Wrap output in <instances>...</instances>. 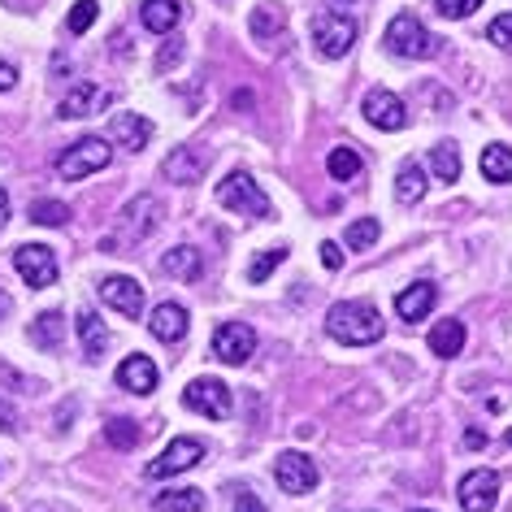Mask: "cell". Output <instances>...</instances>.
Listing matches in <instances>:
<instances>
[{"label":"cell","instance_id":"23","mask_svg":"<svg viewBox=\"0 0 512 512\" xmlns=\"http://www.w3.org/2000/svg\"><path fill=\"white\" fill-rule=\"evenodd\" d=\"M161 274L170 278H183V283H196V278L204 274V261L196 248H187V243H178V248H170L161 256Z\"/></svg>","mask_w":512,"mask_h":512},{"label":"cell","instance_id":"48","mask_svg":"<svg viewBox=\"0 0 512 512\" xmlns=\"http://www.w3.org/2000/svg\"><path fill=\"white\" fill-rule=\"evenodd\" d=\"M504 439H508V447H512V430H508V434H504Z\"/></svg>","mask_w":512,"mask_h":512},{"label":"cell","instance_id":"9","mask_svg":"<svg viewBox=\"0 0 512 512\" xmlns=\"http://www.w3.org/2000/svg\"><path fill=\"white\" fill-rule=\"evenodd\" d=\"M256 352V330L248 322H222L213 330V356L222 365H248Z\"/></svg>","mask_w":512,"mask_h":512},{"label":"cell","instance_id":"2","mask_svg":"<svg viewBox=\"0 0 512 512\" xmlns=\"http://www.w3.org/2000/svg\"><path fill=\"white\" fill-rule=\"evenodd\" d=\"M161 200L157 196H135L126 209L118 213V226H113V235L100 239V252H122V248H135V243H144L152 230L161 226Z\"/></svg>","mask_w":512,"mask_h":512},{"label":"cell","instance_id":"6","mask_svg":"<svg viewBox=\"0 0 512 512\" xmlns=\"http://www.w3.org/2000/svg\"><path fill=\"white\" fill-rule=\"evenodd\" d=\"M387 48L391 53H400V57H413V61H426L439 53V40L421 27V22L413 14H400V18H391V27H387Z\"/></svg>","mask_w":512,"mask_h":512},{"label":"cell","instance_id":"34","mask_svg":"<svg viewBox=\"0 0 512 512\" xmlns=\"http://www.w3.org/2000/svg\"><path fill=\"white\" fill-rule=\"evenodd\" d=\"M378 235H382L378 217H361V222H352V226H348V248L365 252V248H374V243H378Z\"/></svg>","mask_w":512,"mask_h":512},{"label":"cell","instance_id":"40","mask_svg":"<svg viewBox=\"0 0 512 512\" xmlns=\"http://www.w3.org/2000/svg\"><path fill=\"white\" fill-rule=\"evenodd\" d=\"M322 265H326V270L330 274H335V270H343V248H339V243H322Z\"/></svg>","mask_w":512,"mask_h":512},{"label":"cell","instance_id":"39","mask_svg":"<svg viewBox=\"0 0 512 512\" xmlns=\"http://www.w3.org/2000/svg\"><path fill=\"white\" fill-rule=\"evenodd\" d=\"M178 61H183V40H170V44L161 48V57H157V70L165 74V70H174Z\"/></svg>","mask_w":512,"mask_h":512},{"label":"cell","instance_id":"27","mask_svg":"<svg viewBox=\"0 0 512 512\" xmlns=\"http://www.w3.org/2000/svg\"><path fill=\"white\" fill-rule=\"evenodd\" d=\"M31 343L35 348H44V352H57L61 348V339H66V322H61V313H40L31 322Z\"/></svg>","mask_w":512,"mask_h":512},{"label":"cell","instance_id":"33","mask_svg":"<svg viewBox=\"0 0 512 512\" xmlns=\"http://www.w3.org/2000/svg\"><path fill=\"white\" fill-rule=\"evenodd\" d=\"M31 222H40V226H66L70 222V209L61 200H31Z\"/></svg>","mask_w":512,"mask_h":512},{"label":"cell","instance_id":"51","mask_svg":"<svg viewBox=\"0 0 512 512\" xmlns=\"http://www.w3.org/2000/svg\"><path fill=\"white\" fill-rule=\"evenodd\" d=\"M0 512H5V508H0Z\"/></svg>","mask_w":512,"mask_h":512},{"label":"cell","instance_id":"8","mask_svg":"<svg viewBox=\"0 0 512 512\" xmlns=\"http://www.w3.org/2000/svg\"><path fill=\"white\" fill-rule=\"evenodd\" d=\"M14 270L22 274V283L44 291L57 283V256L53 248H44V243H22V248L14 252Z\"/></svg>","mask_w":512,"mask_h":512},{"label":"cell","instance_id":"3","mask_svg":"<svg viewBox=\"0 0 512 512\" xmlns=\"http://www.w3.org/2000/svg\"><path fill=\"white\" fill-rule=\"evenodd\" d=\"M217 204H222L226 213H239V217H256V222H265V217H274V204L270 196L261 191V183L248 174V170H235L226 174L222 183H217Z\"/></svg>","mask_w":512,"mask_h":512},{"label":"cell","instance_id":"44","mask_svg":"<svg viewBox=\"0 0 512 512\" xmlns=\"http://www.w3.org/2000/svg\"><path fill=\"white\" fill-rule=\"evenodd\" d=\"M465 447H473V452H478V447H486V434H482V430H469V434H465Z\"/></svg>","mask_w":512,"mask_h":512},{"label":"cell","instance_id":"20","mask_svg":"<svg viewBox=\"0 0 512 512\" xmlns=\"http://www.w3.org/2000/svg\"><path fill=\"white\" fill-rule=\"evenodd\" d=\"M434 300H439V287L434 283H413V287H404L400 296H395V313H400V322H421V317L434 309Z\"/></svg>","mask_w":512,"mask_h":512},{"label":"cell","instance_id":"10","mask_svg":"<svg viewBox=\"0 0 512 512\" xmlns=\"http://www.w3.org/2000/svg\"><path fill=\"white\" fill-rule=\"evenodd\" d=\"M274 482L283 486L287 495H309V491H317L322 473H317V465L304 452H283L274 460Z\"/></svg>","mask_w":512,"mask_h":512},{"label":"cell","instance_id":"32","mask_svg":"<svg viewBox=\"0 0 512 512\" xmlns=\"http://www.w3.org/2000/svg\"><path fill=\"white\" fill-rule=\"evenodd\" d=\"M105 439H109V447H118V452H131V447L139 443V426L131 417H113L105 426Z\"/></svg>","mask_w":512,"mask_h":512},{"label":"cell","instance_id":"24","mask_svg":"<svg viewBox=\"0 0 512 512\" xmlns=\"http://www.w3.org/2000/svg\"><path fill=\"white\" fill-rule=\"evenodd\" d=\"M426 191H430L426 170H421L417 161H404L400 174H395V200H400V204H417Z\"/></svg>","mask_w":512,"mask_h":512},{"label":"cell","instance_id":"16","mask_svg":"<svg viewBox=\"0 0 512 512\" xmlns=\"http://www.w3.org/2000/svg\"><path fill=\"white\" fill-rule=\"evenodd\" d=\"M109 92L105 87H96V83H79V87H70V96L57 105V118H66V122H79V118H92V113H105L109 109Z\"/></svg>","mask_w":512,"mask_h":512},{"label":"cell","instance_id":"19","mask_svg":"<svg viewBox=\"0 0 512 512\" xmlns=\"http://www.w3.org/2000/svg\"><path fill=\"white\" fill-rule=\"evenodd\" d=\"M187 326H191V317H187L183 304H174V300L157 304V309H152V322H148V330L161 343H183L187 339Z\"/></svg>","mask_w":512,"mask_h":512},{"label":"cell","instance_id":"43","mask_svg":"<svg viewBox=\"0 0 512 512\" xmlns=\"http://www.w3.org/2000/svg\"><path fill=\"white\" fill-rule=\"evenodd\" d=\"M14 83H18V70L9 66V61H0V92H9Z\"/></svg>","mask_w":512,"mask_h":512},{"label":"cell","instance_id":"22","mask_svg":"<svg viewBox=\"0 0 512 512\" xmlns=\"http://www.w3.org/2000/svg\"><path fill=\"white\" fill-rule=\"evenodd\" d=\"M460 348H465V322H460V317H443V322H434L430 352L443 356V361H452V356H460Z\"/></svg>","mask_w":512,"mask_h":512},{"label":"cell","instance_id":"1","mask_svg":"<svg viewBox=\"0 0 512 512\" xmlns=\"http://www.w3.org/2000/svg\"><path fill=\"white\" fill-rule=\"evenodd\" d=\"M326 330H330L335 343H343V348H365V343H378L382 335H387V322H382V313L374 309V304L343 300L326 313Z\"/></svg>","mask_w":512,"mask_h":512},{"label":"cell","instance_id":"17","mask_svg":"<svg viewBox=\"0 0 512 512\" xmlns=\"http://www.w3.org/2000/svg\"><path fill=\"white\" fill-rule=\"evenodd\" d=\"M109 139L126 152H144L152 139V122L139 118V113H113L109 118Z\"/></svg>","mask_w":512,"mask_h":512},{"label":"cell","instance_id":"25","mask_svg":"<svg viewBox=\"0 0 512 512\" xmlns=\"http://www.w3.org/2000/svg\"><path fill=\"white\" fill-rule=\"evenodd\" d=\"M79 339H83V356H87V361H100L105 348H109V330H105V322H100L92 309L79 313Z\"/></svg>","mask_w":512,"mask_h":512},{"label":"cell","instance_id":"21","mask_svg":"<svg viewBox=\"0 0 512 512\" xmlns=\"http://www.w3.org/2000/svg\"><path fill=\"white\" fill-rule=\"evenodd\" d=\"M139 22L152 35H170L178 22H183V0H144L139 5Z\"/></svg>","mask_w":512,"mask_h":512},{"label":"cell","instance_id":"38","mask_svg":"<svg viewBox=\"0 0 512 512\" xmlns=\"http://www.w3.org/2000/svg\"><path fill=\"white\" fill-rule=\"evenodd\" d=\"M478 5H482V0H434V9H439L443 18H452V22L456 18H469Z\"/></svg>","mask_w":512,"mask_h":512},{"label":"cell","instance_id":"41","mask_svg":"<svg viewBox=\"0 0 512 512\" xmlns=\"http://www.w3.org/2000/svg\"><path fill=\"white\" fill-rule=\"evenodd\" d=\"M235 512H265L261 495H252V491H235Z\"/></svg>","mask_w":512,"mask_h":512},{"label":"cell","instance_id":"26","mask_svg":"<svg viewBox=\"0 0 512 512\" xmlns=\"http://www.w3.org/2000/svg\"><path fill=\"white\" fill-rule=\"evenodd\" d=\"M478 165H482L486 183H512V148L508 144H486Z\"/></svg>","mask_w":512,"mask_h":512},{"label":"cell","instance_id":"47","mask_svg":"<svg viewBox=\"0 0 512 512\" xmlns=\"http://www.w3.org/2000/svg\"><path fill=\"white\" fill-rule=\"evenodd\" d=\"M335 5H356V0H335Z\"/></svg>","mask_w":512,"mask_h":512},{"label":"cell","instance_id":"46","mask_svg":"<svg viewBox=\"0 0 512 512\" xmlns=\"http://www.w3.org/2000/svg\"><path fill=\"white\" fill-rule=\"evenodd\" d=\"M9 313V296H5V291H0V317H5Z\"/></svg>","mask_w":512,"mask_h":512},{"label":"cell","instance_id":"50","mask_svg":"<svg viewBox=\"0 0 512 512\" xmlns=\"http://www.w3.org/2000/svg\"><path fill=\"white\" fill-rule=\"evenodd\" d=\"M413 512H426V508H413Z\"/></svg>","mask_w":512,"mask_h":512},{"label":"cell","instance_id":"7","mask_svg":"<svg viewBox=\"0 0 512 512\" xmlns=\"http://www.w3.org/2000/svg\"><path fill=\"white\" fill-rule=\"evenodd\" d=\"M183 404L200 417L222 421V417H230V408H235V395H230V387L222 378H196V382H187Z\"/></svg>","mask_w":512,"mask_h":512},{"label":"cell","instance_id":"18","mask_svg":"<svg viewBox=\"0 0 512 512\" xmlns=\"http://www.w3.org/2000/svg\"><path fill=\"white\" fill-rule=\"evenodd\" d=\"M157 365H152V356L144 352H135V356H126V361L118 365V387L122 391H131V395H152L157 391Z\"/></svg>","mask_w":512,"mask_h":512},{"label":"cell","instance_id":"49","mask_svg":"<svg viewBox=\"0 0 512 512\" xmlns=\"http://www.w3.org/2000/svg\"><path fill=\"white\" fill-rule=\"evenodd\" d=\"M9 5H22V0H9Z\"/></svg>","mask_w":512,"mask_h":512},{"label":"cell","instance_id":"30","mask_svg":"<svg viewBox=\"0 0 512 512\" xmlns=\"http://www.w3.org/2000/svg\"><path fill=\"white\" fill-rule=\"evenodd\" d=\"M152 508H157V512H204V491H196V486L161 491L157 499H152Z\"/></svg>","mask_w":512,"mask_h":512},{"label":"cell","instance_id":"45","mask_svg":"<svg viewBox=\"0 0 512 512\" xmlns=\"http://www.w3.org/2000/svg\"><path fill=\"white\" fill-rule=\"evenodd\" d=\"M9 222V196H5V187H0V230H5Z\"/></svg>","mask_w":512,"mask_h":512},{"label":"cell","instance_id":"31","mask_svg":"<svg viewBox=\"0 0 512 512\" xmlns=\"http://www.w3.org/2000/svg\"><path fill=\"white\" fill-rule=\"evenodd\" d=\"M326 170H330L335 183H352V178L365 170V161H361V152H356V148H330Z\"/></svg>","mask_w":512,"mask_h":512},{"label":"cell","instance_id":"42","mask_svg":"<svg viewBox=\"0 0 512 512\" xmlns=\"http://www.w3.org/2000/svg\"><path fill=\"white\" fill-rule=\"evenodd\" d=\"M14 430H18V413H14V404L0 400V434H14Z\"/></svg>","mask_w":512,"mask_h":512},{"label":"cell","instance_id":"11","mask_svg":"<svg viewBox=\"0 0 512 512\" xmlns=\"http://www.w3.org/2000/svg\"><path fill=\"white\" fill-rule=\"evenodd\" d=\"M365 122L369 126H378V131H404L408 126V105L395 92H387V87H374V92L365 96Z\"/></svg>","mask_w":512,"mask_h":512},{"label":"cell","instance_id":"5","mask_svg":"<svg viewBox=\"0 0 512 512\" xmlns=\"http://www.w3.org/2000/svg\"><path fill=\"white\" fill-rule=\"evenodd\" d=\"M356 35H361V27H356V18H348V14H335V9H330V14L313 18V44H317V53L330 57V61L348 57Z\"/></svg>","mask_w":512,"mask_h":512},{"label":"cell","instance_id":"14","mask_svg":"<svg viewBox=\"0 0 512 512\" xmlns=\"http://www.w3.org/2000/svg\"><path fill=\"white\" fill-rule=\"evenodd\" d=\"M499 499V473L495 469H473L465 482H460V508L465 512H495Z\"/></svg>","mask_w":512,"mask_h":512},{"label":"cell","instance_id":"4","mask_svg":"<svg viewBox=\"0 0 512 512\" xmlns=\"http://www.w3.org/2000/svg\"><path fill=\"white\" fill-rule=\"evenodd\" d=\"M113 161V148H109V139H100V135H87L79 139V144H70L66 152L57 157V174L66 178V183H79V178L87 174H96V170H105V165Z\"/></svg>","mask_w":512,"mask_h":512},{"label":"cell","instance_id":"28","mask_svg":"<svg viewBox=\"0 0 512 512\" xmlns=\"http://www.w3.org/2000/svg\"><path fill=\"white\" fill-rule=\"evenodd\" d=\"M283 27H287V9L283 5H256L252 18H248V31L256 35V40H274Z\"/></svg>","mask_w":512,"mask_h":512},{"label":"cell","instance_id":"36","mask_svg":"<svg viewBox=\"0 0 512 512\" xmlns=\"http://www.w3.org/2000/svg\"><path fill=\"white\" fill-rule=\"evenodd\" d=\"M96 18H100V5H96V0H79V5L70 9L66 27H70V35H83V31H92Z\"/></svg>","mask_w":512,"mask_h":512},{"label":"cell","instance_id":"37","mask_svg":"<svg viewBox=\"0 0 512 512\" xmlns=\"http://www.w3.org/2000/svg\"><path fill=\"white\" fill-rule=\"evenodd\" d=\"M486 40L499 44V48H512V9H508V14H499L491 27H486Z\"/></svg>","mask_w":512,"mask_h":512},{"label":"cell","instance_id":"29","mask_svg":"<svg viewBox=\"0 0 512 512\" xmlns=\"http://www.w3.org/2000/svg\"><path fill=\"white\" fill-rule=\"evenodd\" d=\"M430 170L439 183H456L460 178V148L452 144V139H439V144L430 148Z\"/></svg>","mask_w":512,"mask_h":512},{"label":"cell","instance_id":"12","mask_svg":"<svg viewBox=\"0 0 512 512\" xmlns=\"http://www.w3.org/2000/svg\"><path fill=\"white\" fill-rule=\"evenodd\" d=\"M200 460H204V443L200 439H174L144 473L161 482V478H174V473H187L191 465H200Z\"/></svg>","mask_w":512,"mask_h":512},{"label":"cell","instance_id":"13","mask_svg":"<svg viewBox=\"0 0 512 512\" xmlns=\"http://www.w3.org/2000/svg\"><path fill=\"white\" fill-rule=\"evenodd\" d=\"M209 152L204 148H174L170 157L161 161V174H165V183H178V187H191V183H200L204 174H209Z\"/></svg>","mask_w":512,"mask_h":512},{"label":"cell","instance_id":"35","mask_svg":"<svg viewBox=\"0 0 512 512\" xmlns=\"http://www.w3.org/2000/svg\"><path fill=\"white\" fill-rule=\"evenodd\" d=\"M283 261H287V248H270L265 256H256V261L248 265V283H265Z\"/></svg>","mask_w":512,"mask_h":512},{"label":"cell","instance_id":"15","mask_svg":"<svg viewBox=\"0 0 512 512\" xmlns=\"http://www.w3.org/2000/svg\"><path fill=\"white\" fill-rule=\"evenodd\" d=\"M100 300H105L109 309H118L122 317H131V322L144 313V287L126 274H109L105 283H100Z\"/></svg>","mask_w":512,"mask_h":512}]
</instances>
